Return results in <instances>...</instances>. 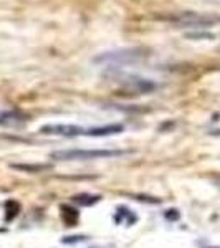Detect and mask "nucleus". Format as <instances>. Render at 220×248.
Segmentation results:
<instances>
[{
  "label": "nucleus",
  "mask_w": 220,
  "mask_h": 248,
  "mask_svg": "<svg viewBox=\"0 0 220 248\" xmlns=\"http://www.w3.org/2000/svg\"><path fill=\"white\" fill-rule=\"evenodd\" d=\"M127 151H116V149H66V151H55L50 154L51 159L57 161H93V159H110L125 155Z\"/></svg>",
  "instance_id": "obj_1"
},
{
  "label": "nucleus",
  "mask_w": 220,
  "mask_h": 248,
  "mask_svg": "<svg viewBox=\"0 0 220 248\" xmlns=\"http://www.w3.org/2000/svg\"><path fill=\"white\" fill-rule=\"evenodd\" d=\"M169 20L181 27H209L220 22L219 17H212V15L205 14H195V12H181V14H175L173 17H169Z\"/></svg>",
  "instance_id": "obj_2"
},
{
  "label": "nucleus",
  "mask_w": 220,
  "mask_h": 248,
  "mask_svg": "<svg viewBox=\"0 0 220 248\" xmlns=\"http://www.w3.org/2000/svg\"><path fill=\"white\" fill-rule=\"evenodd\" d=\"M116 81L125 86L126 90L136 91V93H151L156 88L153 81H149V79H146V78H141V77H133V75H118Z\"/></svg>",
  "instance_id": "obj_3"
},
{
  "label": "nucleus",
  "mask_w": 220,
  "mask_h": 248,
  "mask_svg": "<svg viewBox=\"0 0 220 248\" xmlns=\"http://www.w3.org/2000/svg\"><path fill=\"white\" fill-rule=\"evenodd\" d=\"M42 133L48 136H62V138H77L85 134V127L77 124H47L42 127Z\"/></svg>",
  "instance_id": "obj_4"
},
{
  "label": "nucleus",
  "mask_w": 220,
  "mask_h": 248,
  "mask_svg": "<svg viewBox=\"0 0 220 248\" xmlns=\"http://www.w3.org/2000/svg\"><path fill=\"white\" fill-rule=\"evenodd\" d=\"M142 57V53H138L136 50H126V51H110L103 53L96 58V62H111V63H125V62H136Z\"/></svg>",
  "instance_id": "obj_5"
},
{
  "label": "nucleus",
  "mask_w": 220,
  "mask_h": 248,
  "mask_svg": "<svg viewBox=\"0 0 220 248\" xmlns=\"http://www.w3.org/2000/svg\"><path fill=\"white\" fill-rule=\"evenodd\" d=\"M27 123V116L18 111H0V126L20 127Z\"/></svg>",
  "instance_id": "obj_6"
},
{
  "label": "nucleus",
  "mask_w": 220,
  "mask_h": 248,
  "mask_svg": "<svg viewBox=\"0 0 220 248\" xmlns=\"http://www.w3.org/2000/svg\"><path fill=\"white\" fill-rule=\"evenodd\" d=\"M123 131H125V126H123V124H108V126L85 129V134L83 136H90V138H105V136L119 134V133H123Z\"/></svg>",
  "instance_id": "obj_7"
},
{
  "label": "nucleus",
  "mask_w": 220,
  "mask_h": 248,
  "mask_svg": "<svg viewBox=\"0 0 220 248\" xmlns=\"http://www.w3.org/2000/svg\"><path fill=\"white\" fill-rule=\"evenodd\" d=\"M114 222L118 223V225H121V223H126V225H134V223L138 222V217H136V215L129 209H126V207H118L116 215H114Z\"/></svg>",
  "instance_id": "obj_8"
},
{
  "label": "nucleus",
  "mask_w": 220,
  "mask_h": 248,
  "mask_svg": "<svg viewBox=\"0 0 220 248\" xmlns=\"http://www.w3.org/2000/svg\"><path fill=\"white\" fill-rule=\"evenodd\" d=\"M62 218L66 227H75L79 220V212L71 205H62Z\"/></svg>",
  "instance_id": "obj_9"
},
{
  "label": "nucleus",
  "mask_w": 220,
  "mask_h": 248,
  "mask_svg": "<svg viewBox=\"0 0 220 248\" xmlns=\"http://www.w3.org/2000/svg\"><path fill=\"white\" fill-rule=\"evenodd\" d=\"M99 195H91V194H78L75 195L71 201H73V203H77V205L79 207H91L94 205V203L99 202Z\"/></svg>",
  "instance_id": "obj_10"
},
{
  "label": "nucleus",
  "mask_w": 220,
  "mask_h": 248,
  "mask_svg": "<svg viewBox=\"0 0 220 248\" xmlns=\"http://www.w3.org/2000/svg\"><path fill=\"white\" fill-rule=\"evenodd\" d=\"M18 212H20V203L17 201L5 202V220L7 222H10V220H14L17 217Z\"/></svg>",
  "instance_id": "obj_11"
},
{
  "label": "nucleus",
  "mask_w": 220,
  "mask_h": 248,
  "mask_svg": "<svg viewBox=\"0 0 220 248\" xmlns=\"http://www.w3.org/2000/svg\"><path fill=\"white\" fill-rule=\"evenodd\" d=\"M14 169H18V170H27V172H40V170H45L48 169V166H22V164H14Z\"/></svg>",
  "instance_id": "obj_12"
},
{
  "label": "nucleus",
  "mask_w": 220,
  "mask_h": 248,
  "mask_svg": "<svg viewBox=\"0 0 220 248\" xmlns=\"http://www.w3.org/2000/svg\"><path fill=\"white\" fill-rule=\"evenodd\" d=\"M85 240H88V237H85V235H73V237H63L62 243H65V245H75V243L85 242Z\"/></svg>",
  "instance_id": "obj_13"
},
{
  "label": "nucleus",
  "mask_w": 220,
  "mask_h": 248,
  "mask_svg": "<svg viewBox=\"0 0 220 248\" xmlns=\"http://www.w3.org/2000/svg\"><path fill=\"white\" fill-rule=\"evenodd\" d=\"M179 217H181V215H179V212L175 210V209L166 212V218H169V220H177Z\"/></svg>",
  "instance_id": "obj_14"
}]
</instances>
